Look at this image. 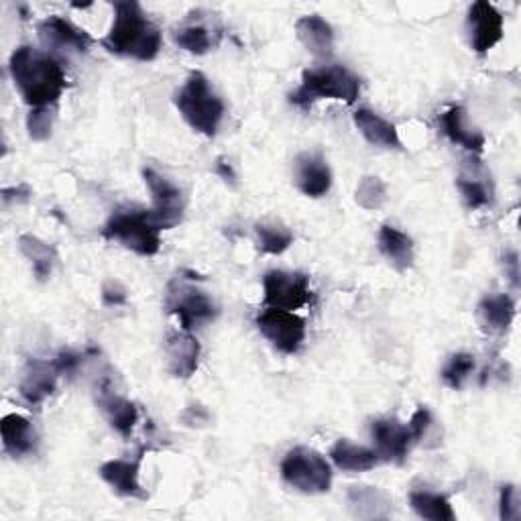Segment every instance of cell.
I'll return each mask as SVG.
<instances>
[{
  "instance_id": "cell-1",
  "label": "cell",
  "mask_w": 521,
  "mask_h": 521,
  "mask_svg": "<svg viewBox=\"0 0 521 521\" xmlns=\"http://www.w3.org/2000/svg\"><path fill=\"white\" fill-rule=\"evenodd\" d=\"M11 78L31 108L55 106L68 88L66 72L57 57L47 51L21 45L9 62Z\"/></svg>"
},
{
  "instance_id": "cell-2",
  "label": "cell",
  "mask_w": 521,
  "mask_h": 521,
  "mask_svg": "<svg viewBox=\"0 0 521 521\" xmlns=\"http://www.w3.org/2000/svg\"><path fill=\"white\" fill-rule=\"evenodd\" d=\"M163 45L161 31L147 19L145 11L135 0L114 5V21L102 47L114 55L133 57L139 62H151Z\"/></svg>"
},
{
  "instance_id": "cell-3",
  "label": "cell",
  "mask_w": 521,
  "mask_h": 521,
  "mask_svg": "<svg viewBox=\"0 0 521 521\" xmlns=\"http://www.w3.org/2000/svg\"><path fill=\"white\" fill-rule=\"evenodd\" d=\"M361 96V80L344 66L332 64L302 74L300 86L289 94V102L308 110L318 100H342L355 104Z\"/></svg>"
},
{
  "instance_id": "cell-4",
  "label": "cell",
  "mask_w": 521,
  "mask_h": 521,
  "mask_svg": "<svg viewBox=\"0 0 521 521\" xmlns=\"http://www.w3.org/2000/svg\"><path fill=\"white\" fill-rule=\"evenodd\" d=\"M173 104L196 133L204 137H214L218 133L224 117V102L202 72H192L188 76L186 84L173 96Z\"/></svg>"
},
{
  "instance_id": "cell-5",
  "label": "cell",
  "mask_w": 521,
  "mask_h": 521,
  "mask_svg": "<svg viewBox=\"0 0 521 521\" xmlns=\"http://www.w3.org/2000/svg\"><path fill=\"white\" fill-rule=\"evenodd\" d=\"M161 226L151 210L125 208L114 212L102 228L106 241L119 243L125 249L141 255L153 257L161 249Z\"/></svg>"
},
{
  "instance_id": "cell-6",
  "label": "cell",
  "mask_w": 521,
  "mask_h": 521,
  "mask_svg": "<svg viewBox=\"0 0 521 521\" xmlns=\"http://www.w3.org/2000/svg\"><path fill=\"white\" fill-rule=\"evenodd\" d=\"M283 481L306 495H320L330 491L332 485V469L328 460L306 446H298L289 450L281 462Z\"/></svg>"
},
{
  "instance_id": "cell-7",
  "label": "cell",
  "mask_w": 521,
  "mask_h": 521,
  "mask_svg": "<svg viewBox=\"0 0 521 521\" xmlns=\"http://www.w3.org/2000/svg\"><path fill=\"white\" fill-rule=\"evenodd\" d=\"M165 310L178 316L182 330L192 332L218 316L216 304L202 292V289L184 281V277L173 279L169 283L165 296Z\"/></svg>"
},
{
  "instance_id": "cell-8",
  "label": "cell",
  "mask_w": 521,
  "mask_h": 521,
  "mask_svg": "<svg viewBox=\"0 0 521 521\" xmlns=\"http://www.w3.org/2000/svg\"><path fill=\"white\" fill-rule=\"evenodd\" d=\"M257 328L281 355H296L306 340V320L294 312L265 308L257 316Z\"/></svg>"
},
{
  "instance_id": "cell-9",
  "label": "cell",
  "mask_w": 521,
  "mask_h": 521,
  "mask_svg": "<svg viewBox=\"0 0 521 521\" xmlns=\"http://www.w3.org/2000/svg\"><path fill=\"white\" fill-rule=\"evenodd\" d=\"M312 300L310 279L304 273L269 271L263 277V302L267 308L294 312Z\"/></svg>"
},
{
  "instance_id": "cell-10",
  "label": "cell",
  "mask_w": 521,
  "mask_h": 521,
  "mask_svg": "<svg viewBox=\"0 0 521 521\" xmlns=\"http://www.w3.org/2000/svg\"><path fill=\"white\" fill-rule=\"evenodd\" d=\"M143 180L145 186L149 188L151 200H153V216L159 222V226L163 230L178 226L182 222L184 210H186V196L184 192L173 186L167 178H163L161 173H157L151 167L143 169Z\"/></svg>"
},
{
  "instance_id": "cell-11",
  "label": "cell",
  "mask_w": 521,
  "mask_h": 521,
  "mask_svg": "<svg viewBox=\"0 0 521 521\" xmlns=\"http://www.w3.org/2000/svg\"><path fill=\"white\" fill-rule=\"evenodd\" d=\"M467 31L471 47L479 55H487L503 39V15L487 0H479L467 17Z\"/></svg>"
},
{
  "instance_id": "cell-12",
  "label": "cell",
  "mask_w": 521,
  "mask_h": 521,
  "mask_svg": "<svg viewBox=\"0 0 521 521\" xmlns=\"http://www.w3.org/2000/svg\"><path fill=\"white\" fill-rule=\"evenodd\" d=\"M371 436L375 442V452L379 460L403 462L416 444L408 426H401L393 420H375L371 426Z\"/></svg>"
},
{
  "instance_id": "cell-13",
  "label": "cell",
  "mask_w": 521,
  "mask_h": 521,
  "mask_svg": "<svg viewBox=\"0 0 521 521\" xmlns=\"http://www.w3.org/2000/svg\"><path fill=\"white\" fill-rule=\"evenodd\" d=\"M41 41L47 47L60 49V51H76V53H86L94 39L88 35V31L76 27L72 21L64 17H49L37 27Z\"/></svg>"
},
{
  "instance_id": "cell-14",
  "label": "cell",
  "mask_w": 521,
  "mask_h": 521,
  "mask_svg": "<svg viewBox=\"0 0 521 521\" xmlns=\"http://www.w3.org/2000/svg\"><path fill=\"white\" fill-rule=\"evenodd\" d=\"M165 355L167 369L173 377L190 379L198 369L200 342L186 330L171 332L165 342Z\"/></svg>"
},
{
  "instance_id": "cell-15",
  "label": "cell",
  "mask_w": 521,
  "mask_h": 521,
  "mask_svg": "<svg viewBox=\"0 0 521 521\" xmlns=\"http://www.w3.org/2000/svg\"><path fill=\"white\" fill-rule=\"evenodd\" d=\"M139 471H141V456L135 460H108L100 467L98 475L102 477L104 483L110 485V489L123 495V497H133V499H147V491L139 483Z\"/></svg>"
},
{
  "instance_id": "cell-16",
  "label": "cell",
  "mask_w": 521,
  "mask_h": 521,
  "mask_svg": "<svg viewBox=\"0 0 521 521\" xmlns=\"http://www.w3.org/2000/svg\"><path fill=\"white\" fill-rule=\"evenodd\" d=\"M60 371H57L53 361H39L31 359L23 371L19 391L21 397L29 405H39L43 403L49 395H53L57 387V379H60Z\"/></svg>"
},
{
  "instance_id": "cell-17",
  "label": "cell",
  "mask_w": 521,
  "mask_h": 521,
  "mask_svg": "<svg viewBox=\"0 0 521 521\" xmlns=\"http://www.w3.org/2000/svg\"><path fill=\"white\" fill-rule=\"evenodd\" d=\"M296 184L308 198H322L332 188V171L318 153H302L296 159Z\"/></svg>"
},
{
  "instance_id": "cell-18",
  "label": "cell",
  "mask_w": 521,
  "mask_h": 521,
  "mask_svg": "<svg viewBox=\"0 0 521 521\" xmlns=\"http://www.w3.org/2000/svg\"><path fill=\"white\" fill-rule=\"evenodd\" d=\"M100 410L104 412L106 420L110 426L117 430L123 438H131L137 422H139V410L133 401L127 397L114 393L106 383L98 387V397H96Z\"/></svg>"
},
{
  "instance_id": "cell-19",
  "label": "cell",
  "mask_w": 521,
  "mask_h": 521,
  "mask_svg": "<svg viewBox=\"0 0 521 521\" xmlns=\"http://www.w3.org/2000/svg\"><path fill=\"white\" fill-rule=\"evenodd\" d=\"M440 127L442 133L454 143L460 145L462 149H467L475 155H481L485 151V135L469 125L467 110L462 106H452L448 108L440 117Z\"/></svg>"
},
{
  "instance_id": "cell-20",
  "label": "cell",
  "mask_w": 521,
  "mask_h": 521,
  "mask_svg": "<svg viewBox=\"0 0 521 521\" xmlns=\"http://www.w3.org/2000/svg\"><path fill=\"white\" fill-rule=\"evenodd\" d=\"M355 125L361 131V135L373 145L381 149H403L397 127L379 117L377 112L369 108H359L355 114Z\"/></svg>"
},
{
  "instance_id": "cell-21",
  "label": "cell",
  "mask_w": 521,
  "mask_h": 521,
  "mask_svg": "<svg viewBox=\"0 0 521 521\" xmlns=\"http://www.w3.org/2000/svg\"><path fill=\"white\" fill-rule=\"evenodd\" d=\"M379 251L383 253V257L397 269V271H405L414 265V241L412 237H408L405 233H401L399 228L383 224L379 230Z\"/></svg>"
},
{
  "instance_id": "cell-22",
  "label": "cell",
  "mask_w": 521,
  "mask_h": 521,
  "mask_svg": "<svg viewBox=\"0 0 521 521\" xmlns=\"http://www.w3.org/2000/svg\"><path fill=\"white\" fill-rule=\"evenodd\" d=\"M330 458L344 473H367L375 469L379 462V454L373 448L359 446L349 440H338L330 450Z\"/></svg>"
},
{
  "instance_id": "cell-23",
  "label": "cell",
  "mask_w": 521,
  "mask_h": 521,
  "mask_svg": "<svg viewBox=\"0 0 521 521\" xmlns=\"http://www.w3.org/2000/svg\"><path fill=\"white\" fill-rule=\"evenodd\" d=\"M0 436H3L5 452L13 458L27 456L35 452V432L27 418L19 414H9L0 422Z\"/></svg>"
},
{
  "instance_id": "cell-24",
  "label": "cell",
  "mask_w": 521,
  "mask_h": 521,
  "mask_svg": "<svg viewBox=\"0 0 521 521\" xmlns=\"http://www.w3.org/2000/svg\"><path fill=\"white\" fill-rule=\"evenodd\" d=\"M296 35L302 41V45L318 57H328L334 49V31L330 23H326L320 15H308L298 19Z\"/></svg>"
},
{
  "instance_id": "cell-25",
  "label": "cell",
  "mask_w": 521,
  "mask_h": 521,
  "mask_svg": "<svg viewBox=\"0 0 521 521\" xmlns=\"http://www.w3.org/2000/svg\"><path fill=\"white\" fill-rule=\"evenodd\" d=\"M483 328L491 334H503L515 318V302L507 294L485 298L477 308Z\"/></svg>"
},
{
  "instance_id": "cell-26",
  "label": "cell",
  "mask_w": 521,
  "mask_h": 521,
  "mask_svg": "<svg viewBox=\"0 0 521 521\" xmlns=\"http://www.w3.org/2000/svg\"><path fill=\"white\" fill-rule=\"evenodd\" d=\"M19 249L31 261L35 277L39 281H45L51 275L53 261H55L53 247H49L45 241H41V239H37L33 235H23L19 239Z\"/></svg>"
},
{
  "instance_id": "cell-27",
  "label": "cell",
  "mask_w": 521,
  "mask_h": 521,
  "mask_svg": "<svg viewBox=\"0 0 521 521\" xmlns=\"http://www.w3.org/2000/svg\"><path fill=\"white\" fill-rule=\"evenodd\" d=\"M410 505L424 519H432V521H454L456 519L450 501L446 497L430 493V491H412Z\"/></svg>"
},
{
  "instance_id": "cell-28",
  "label": "cell",
  "mask_w": 521,
  "mask_h": 521,
  "mask_svg": "<svg viewBox=\"0 0 521 521\" xmlns=\"http://www.w3.org/2000/svg\"><path fill=\"white\" fill-rule=\"evenodd\" d=\"M259 249L267 255H281L294 245V233L283 224L261 222L255 226Z\"/></svg>"
},
{
  "instance_id": "cell-29",
  "label": "cell",
  "mask_w": 521,
  "mask_h": 521,
  "mask_svg": "<svg viewBox=\"0 0 521 521\" xmlns=\"http://www.w3.org/2000/svg\"><path fill=\"white\" fill-rule=\"evenodd\" d=\"M351 507L359 517H387V509L391 501L377 487H353L349 493Z\"/></svg>"
},
{
  "instance_id": "cell-30",
  "label": "cell",
  "mask_w": 521,
  "mask_h": 521,
  "mask_svg": "<svg viewBox=\"0 0 521 521\" xmlns=\"http://www.w3.org/2000/svg\"><path fill=\"white\" fill-rule=\"evenodd\" d=\"M475 371V357L469 353H458L448 359L442 369V379L450 389H460Z\"/></svg>"
},
{
  "instance_id": "cell-31",
  "label": "cell",
  "mask_w": 521,
  "mask_h": 521,
  "mask_svg": "<svg viewBox=\"0 0 521 521\" xmlns=\"http://www.w3.org/2000/svg\"><path fill=\"white\" fill-rule=\"evenodd\" d=\"M173 41H176L182 49H186L188 53H196V55H204L212 49V37L210 31L202 25H188L178 29L173 33Z\"/></svg>"
},
{
  "instance_id": "cell-32",
  "label": "cell",
  "mask_w": 521,
  "mask_h": 521,
  "mask_svg": "<svg viewBox=\"0 0 521 521\" xmlns=\"http://www.w3.org/2000/svg\"><path fill=\"white\" fill-rule=\"evenodd\" d=\"M355 198H357V204L361 208H365V210H379L385 204V200H387V188H385V184L379 178L367 176L357 186Z\"/></svg>"
},
{
  "instance_id": "cell-33",
  "label": "cell",
  "mask_w": 521,
  "mask_h": 521,
  "mask_svg": "<svg viewBox=\"0 0 521 521\" xmlns=\"http://www.w3.org/2000/svg\"><path fill=\"white\" fill-rule=\"evenodd\" d=\"M55 121V106L31 108L27 114V131L33 141H47Z\"/></svg>"
},
{
  "instance_id": "cell-34",
  "label": "cell",
  "mask_w": 521,
  "mask_h": 521,
  "mask_svg": "<svg viewBox=\"0 0 521 521\" xmlns=\"http://www.w3.org/2000/svg\"><path fill=\"white\" fill-rule=\"evenodd\" d=\"M456 188L462 196V200H465V204L471 208V210H479V208H485L489 202H491V196H489V190L483 182L475 180V178H458L456 180Z\"/></svg>"
},
{
  "instance_id": "cell-35",
  "label": "cell",
  "mask_w": 521,
  "mask_h": 521,
  "mask_svg": "<svg viewBox=\"0 0 521 521\" xmlns=\"http://www.w3.org/2000/svg\"><path fill=\"white\" fill-rule=\"evenodd\" d=\"M499 509H501V519L503 521H513L519 519L521 507H519V495L513 485H505L501 489V499H499Z\"/></svg>"
},
{
  "instance_id": "cell-36",
  "label": "cell",
  "mask_w": 521,
  "mask_h": 521,
  "mask_svg": "<svg viewBox=\"0 0 521 521\" xmlns=\"http://www.w3.org/2000/svg\"><path fill=\"white\" fill-rule=\"evenodd\" d=\"M84 359H86L84 353L64 351V353H60L53 359V363H55V367H57V371H60L62 377H74L78 373L80 365L84 363Z\"/></svg>"
},
{
  "instance_id": "cell-37",
  "label": "cell",
  "mask_w": 521,
  "mask_h": 521,
  "mask_svg": "<svg viewBox=\"0 0 521 521\" xmlns=\"http://www.w3.org/2000/svg\"><path fill=\"white\" fill-rule=\"evenodd\" d=\"M430 426H432V414H430V410L426 408V405H420V408L414 412L410 424H408L414 440L420 442L428 434Z\"/></svg>"
},
{
  "instance_id": "cell-38",
  "label": "cell",
  "mask_w": 521,
  "mask_h": 521,
  "mask_svg": "<svg viewBox=\"0 0 521 521\" xmlns=\"http://www.w3.org/2000/svg\"><path fill=\"white\" fill-rule=\"evenodd\" d=\"M102 302L104 306H125L127 289L119 281H106L102 287Z\"/></svg>"
},
{
  "instance_id": "cell-39",
  "label": "cell",
  "mask_w": 521,
  "mask_h": 521,
  "mask_svg": "<svg viewBox=\"0 0 521 521\" xmlns=\"http://www.w3.org/2000/svg\"><path fill=\"white\" fill-rule=\"evenodd\" d=\"M216 173L218 176L228 184H235V180H237V176H235V171H233V167H230L228 163H224L222 159H218V163H216Z\"/></svg>"
},
{
  "instance_id": "cell-40",
  "label": "cell",
  "mask_w": 521,
  "mask_h": 521,
  "mask_svg": "<svg viewBox=\"0 0 521 521\" xmlns=\"http://www.w3.org/2000/svg\"><path fill=\"white\" fill-rule=\"evenodd\" d=\"M505 267L509 269V275H511V279H513V283L517 285V277H519V269H517V255L515 253H511V255H507L505 257Z\"/></svg>"
}]
</instances>
